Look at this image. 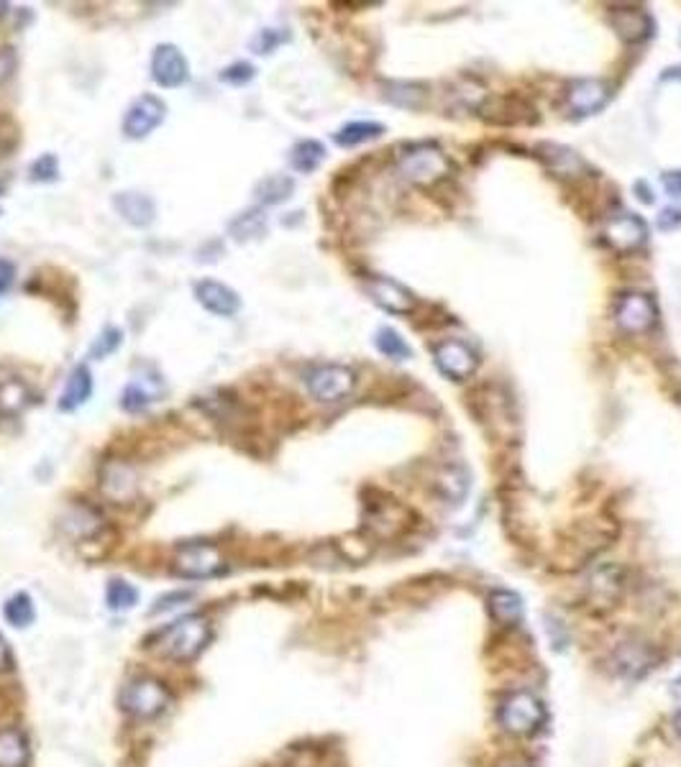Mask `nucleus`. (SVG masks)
Segmentation results:
<instances>
[{
	"label": "nucleus",
	"mask_w": 681,
	"mask_h": 767,
	"mask_svg": "<svg viewBox=\"0 0 681 767\" xmlns=\"http://www.w3.org/2000/svg\"><path fill=\"white\" fill-rule=\"evenodd\" d=\"M210 640H213V629H210L208 619L187 614L159 632L157 652L175 663H193L195 658L203 655Z\"/></svg>",
	"instance_id": "f257e3e1"
},
{
	"label": "nucleus",
	"mask_w": 681,
	"mask_h": 767,
	"mask_svg": "<svg viewBox=\"0 0 681 767\" xmlns=\"http://www.w3.org/2000/svg\"><path fill=\"white\" fill-rule=\"evenodd\" d=\"M169 701H172L169 688L164 686L162 681H157V678H149V675H141V678H134V681L126 683L121 696H118L121 709L141 721L157 719V716L167 709Z\"/></svg>",
	"instance_id": "f03ea898"
},
{
	"label": "nucleus",
	"mask_w": 681,
	"mask_h": 767,
	"mask_svg": "<svg viewBox=\"0 0 681 767\" xmlns=\"http://www.w3.org/2000/svg\"><path fill=\"white\" fill-rule=\"evenodd\" d=\"M397 172L408 179V182H413V185L428 187L449 177L451 162L449 156L443 154L438 146L420 144L408 151H402L400 159H397Z\"/></svg>",
	"instance_id": "7ed1b4c3"
},
{
	"label": "nucleus",
	"mask_w": 681,
	"mask_h": 767,
	"mask_svg": "<svg viewBox=\"0 0 681 767\" xmlns=\"http://www.w3.org/2000/svg\"><path fill=\"white\" fill-rule=\"evenodd\" d=\"M546 719L543 704L538 696L530 691H518L513 696H507L500 706V724L505 732L515 734V737H525L533 734Z\"/></svg>",
	"instance_id": "20e7f679"
},
{
	"label": "nucleus",
	"mask_w": 681,
	"mask_h": 767,
	"mask_svg": "<svg viewBox=\"0 0 681 767\" xmlns=\"http://www.w3.org/2000/svg\"><path fill=\"white\" fill-rule=\"evenodd\" d=\"M177 576L182 578H213L218 573H223L226 568V560H223L221 550L213 543H203V540H195V543H185L175 555V563H172Z\"/></svg>",
	"instance_id": "39448f33"
},
{
	"label": "nucleus",
	"mask_w": 681,
	"mask_h": 767,
	"mask_svg": "<svg viewBox=\"0 0 681 767\" xmlns=\"http://www.w3.org/2000/svg\"><path fill=\"white\" fill-rule=\"evenodd\" d=\"M305 387H308L310 397L318 399V402H341V399H346L354 392L356 374L349 366L341 364L315 366V369L305 376Z\"/></svg>",
	"instance_id": "423d86ee"
},
{
	"label": "nucleus",
	"mask_w": 681,
	"mask_h": 767,
	"mask_svg": "<svg viewBox=\"0 0 681 767\" xmlns=\"http://www.w3.org/2000/svg\"><path fill=\"white\" fill-rule=\"evenodd\" d=\"M612 100V87L605 80H574L566 87V110L574 118H589L597 116L600 110L607 108Z\"/></svg>",
	"instance_id": "0eeeda50"
},
{
	"label": "nucleus",
	"mask_w": 681,
	"mask_h": 767,
	"mask_svg": "<svg viewBox=\"0 0 681 767\" xmlns=\"http://www.w3.org/2000/svg\"><path fill=\"white\" fill-rule=\"evenodd\" d=\"M658 307L653 297L643 292H625L615 302V323L625 333H646L656 325Z\"/></svg>",
	"instance_id": "6e6552de"
},
{
	"label": "nucleus",
	"mask_w": 681,
	"mask_h": 767,
	"mask_svg": "<svg viewBox=\"0 0 681 767\" xmlns=\"http://www.w3.org/2000/svg\"><path fill=\"white\" fill-rule=\"evenodd\" d=\"M433 361H436L438 371L443 376H449L454 381H464L477 371V351L466 341H459V338H446V341L438 343L433 348Z\"/></svg>",
	"instance_id": "1a4fd4ad"
},
{
	"label": "nucleus",
	"mask_w": 681,
	"mask_h": 767,
	"mask_svg": "<svg viewBox=\"0 0 681 767\" xmlns=\"http://www.w3.org/2000/svg\"><path fill=\"white\" fill-rule=\"evenodd\" d=\"M167 116V103L157 95H141L129 105L123 116V133L129 139H146L149 133L157 131Z\"/></svg>",
	"instance_id": "9d476101"
},
{
	"label": "nucleus",
	"mask_w": 681,
	"mask_h": 767,
	"mask_svg": "<svg viewBox=\"0 0 681 767\" xmlns=\"http://www.w3.org/2000/svg\"><path fill=\"white\" fill-rule=\"evenodd\" d=\"M152 77L159 87H167V90L182 87L190 80V64H187V57L175 44H162V47L154 49Z\"/></svg>",
	"instance_id": "9b49d317"
},
{
	"label": "nucleus",
	"mask_w": 681,
	"mask_h": 767,
	"mask_svg": "<svg viewBox=\"0 0 681 767\" xmlns=\"http://www.w3.org/2000/svg\"><path fill=\"white\" fill-rule=\"evenodd\" d=\"M605 241L615 251H635L648 241V225L641 215L615 213L605 223Z\"/></svg>",
	"instance_id": "f8f14e48"
},
{
	"label": "nucleus",
	"mask_w": 681,
	"mask_h": 767,
	"mask_svg": "<svg viewBox=\"0 0 681 767\" xmlns=\"http://www.w3.org/2000/svg\"><path fill=\"white\" fill-rule=\"evenodd\" d=\"M367 292L382 310L392 312V315H410L415 310L413 292L390 277H369Z\"/></svg>",
	"instance_id": "ddd939ff"
},
{
	"label": "nucleus",
	"mask_w": 681,
	"mask_h": 767,
	"mask_svg": "<svg viewBox=\"0 0 681 767\" xmlns=\"http://www.w3.org/2000/svg\"><path fill=\"white\" fill-rule=\"evenodd\" d=\"M195 300L218 318H233L241 310V297L228 284L216 282V279H203L195 284Z\"/></svg>",
	"instance_id": "4468645a"
},
{
	"label": "nucleus",
	"mask_w": 681,
	"mask_h": 767,
	"mask_svg": "<svg viewBox=\"0 0 681 767\" xmlns=\"http://www.w3.org/2000/svg\"><path fill=\"white\" fill-rule=\"evenodd\" d=\"M113 208L118 210L123 220L134 228H146V225H152L154 218H157V205L149 195L144 192H118L113 197Z\"/></svg>",
	"instance_id": "2eb2a0df"
},
{
	"label": "nucleus",
	"mask_w": 681,
	"mask_h": 767,
	"mask_svg": "<svg viewBox=\"0 0 681 767\" xmlns=\"http://www.w3.org/2000/svg\"><path fill=\"white\" fill-rule=\"evenodd\" d=\"M164 387L159 376H136L126 384L121 397V407L126 412H141L146 407H152L154 402H159Z\"/></svg>",
	"instance_id": "dca6fc26"
},
{
	"label": "nucleus",
	"mask_w": 681,
	"mask_h": 767,
	"mask_svg": "<svg viewBox=\"0 0 681 767\" xmlns=\"http://www.w3.org/2000/svg\"><path fill=\"white\" fill-rule=\"evenodd\" d=\"M90 394H93V374H90V369L85 364L75 366L65 384V392H62V397H59L57 402L59 412H75L77 407H82V404L88 402Z\"/></svg>",
	"instance_id": "f3484780"
},
{
	"label": "nucleus",
	"mask_w": 681,
	"mask_h": 767,
	"mask_svg": "<svg viewBox=\"0 0 681 767\" xmlns=\"http://www.w3.org/2000/svg\"><path fill=\"white\" fill-rule=\"evenodd\" d=\"M623 591V581H620V571L615 566H605L600 571H594L589 578V599L594 606H605L610 609Z\"/></svg>",
	"instance_id": "a211bd4d"
},
{
	"label": "nucleus",
	"mask_w": 681,
	"mask_h": 767,
	"mask_svg": "<svg viewBox=\"0 0 681 767\" xmlns=\"http://www.w3.org/2000/svg\"><path fill=\"white\" fill-rule=\"evenodd\" d=\"M612 24H615L617 34L623 36L625 41H643L653 31L651 16L641 11V8H620L612 16Z\"/></svg>",
	"instance_id": "6ab92c4d"
},
{
	"label": "nucleus",
	"mask_w": 681,
	"mask_h": 767,
	"mask_svg": "<svg viewBox=\"0 0 681 767\" xmlns=\"http://www.w3.org/2000/svg\"><path fill=\"white\" fill-rule=\"evenodd\" d=\"M29 739L18 729H0V767H29Z\"/></svg>",
	"instance_id": "aec40b11"
},
{
	"label": "nucleus",
	"mask_w": 681,
	"mask_h": 767,
	"mask_svg": "<svg viewBox=\"0 0 681 767\" xmlns=\"http://www.w3.org/2000/svg\"><path fill=\"white\" fill-rule=\"evenodd\" d=\"M436 489L449 504H461V499L469 491V471L459 466V463L441 468L436 476Z\"/></svg>",
	"instance_id": "412c9836"
},
{
	"label": "nucleus",
	"mask_w": 681,
	"mask_h": 767,
	"mask_svg": "<svg viewBox=\"0 0 681 767\" xmlns=\"http://www.w3.org/2000/svg\"><path fill=\"white\" fill-rule=\"evenodd\" d=\"M382 133H385V126H382V123L354 121V123H346V126L333 136V141H336L341 149H354V146H361V144H367V141L379 139Z\"/></svg>",
	"instance_id": "4be33fe9"
},
{
	"label": "nucleus",
	"mask_w": 681,
	"mask_h": 767,
	"mask_svg": "<svg viewBox=\"0 0 681 767\" xmlns=\"http://www.w3.org/2000/svg\"><path fill=\"white\" fill-rule=\"evenodd\" d=\"M323 159H326V146L313 139L297 141L290 151V167L300 174L315 172L323 164Z\"/></svg>",
	"instance_id": "5701e85b"
},
{
	"label": "nucleus",
	"mask_w": 681,
	"mask_h": 767,
	"mask_svg": "<svg viewBox=\"0 0 681 767\" xmlns=\"http://www.w3.org/2000/svg\"><path fill=\"white\" fill-rule=\"evenodd\" d=\"M489 609H492V614H495L497 622L510 624V627H513V624H518L525 614L523 599H520L515 591H507V589H500V591H495V594L489 596Z\"/></svg>",
	"instance_id": "b1692460"
},
{
	"label": "nucleus",
	"mask_w": 681,
	"mask_h": 767,
	"mask_svg": "<svg viewBox=\"0 0 681 767\" xmlns=\"http://www.w3.org/2000/svg\"><path fill=\"white\" fill-rule=\"evenodd\" d=\"M103 491L116 502H123V499H129L131 494L136 491V479L134 473L129 471L126 466H105L103 471Z\"/></svg>",
	"instance_id": "393cba45"
},
{
	"label": "nucleus",
	"mask_w": 681,
	"mask_h": 767,
	"mask_svg": "<svg viewBox=\"0 0 681 767\" xmlns=\"http://www.w3.org/2000/svg\"><path fill=\"white\" fill-rule=\"evenodd\" d=\"M295 190V179L287 177V174H269L257 185V200L262 205H277V202H285L287 197Z\"/></svg>",
	"instance_id": "a878e982"
},
{
	"label": "nucleus",
	"mask_w": 681,
	"mask_h": 767,
	"mask_svg": "<svg viewBox=\"0 0 681 767\" xmlns=\"http://www.w3.org/2000/svg\"><path fill=\"white\" fill-rule=\"evenodd\" d=\"M646 645H620L615 652V665L623 675H643L651 668V658H646Z\"/></svg>",
	"instance_id": "bb28decb"
},
{
	"label": "nucleus",
	"mask_w": 681,
	"mask_h": 767,
	"mask_svg": "<svg viewBox=\"0 0 681 767\" xmlns=\"http://www.w3.org/2000/svg\"><path fill=\"white\" fill-rule=\"evenodd\" d=\"M29 404L31 394L21 381H3V384H0V415H21Z\"/></svg>",
	"instance_id": "cd10ccee"
},
{
	"label": "nucleus",
	"mask_w": 681,
	"mask_h": 767,
	"mask_svg": "<svg viewBox=\"0 0 681 767\" xmlns=\"http://www.w3.org/2000/svg\"><path fill=\"white\" fill-rule=\"evenodd\" d=\"M264 231H267V218L262 215V210H246L228 225V233L236 241H251V238L262 236Z\"/></svg>",
	"instance_id": "c85d7f7f"
},
{
	"label": "nucleus",
	"mask_w": 681,
	"mask_h": 767,
	"mask_svg": "<svg viewBox=\"0 0 681 767\" xmlns=\"http://www.w3.org/2000/svg\"><path fill=\"white\" fill-rule=\"evenodd\" d=\"M374 346H377V351L382 353V356L392 358V361H408V358L413 356L405 338L392 328H379L377 335H374Z\"/></svg>",
	"instance_id": "c756f323"
},
{
	"label": "nucleus",
	"mask_w": 681,
	"mask_h": 767,
	"mask_svg": "<svg viewBox=\"0 0 681 767\" xmlns=\"http://www.w3.org/2000/svg\"><path fill=\"white\" fill-rule=\"evenodd\" d=\"M3 614H6V619L13 627L26 629L36 617L34 601H31V596L24 594V591H21V594H13L11 599L6 601V606H3Z\"/></svg>",
	"instance_id": "7c9ffc66"
},
{
	"label": "nucleus",
	"mask_w": 681,
	"mask_h": 767,
	"mask_svg": "<svg viewBox=\"0 0 681 767\" xmlns=\"http://www.w3.org/2000/svg\"><path fill=\"white\" fill-rule=\"evenodd\" d=\"M105 601H108L113 612H129L139 601V591L129 581H111L108 583V591H105Z\"/></svg>",
	"instance_id": "2f4dec72"
},
{
	"label": "nucleus",
	"mask_w": 681,
	"mask_h": 767,
	"mask_svg": "<svg viewBox=\"0 0 681 767\" xmlns=\"http://www.w3.org/2000/svg\"><path fill=\"white\" fill-rule=\"evenodd\" d=\"M543 151V159H546L548 167H553L556 172L561 174H569V172H577L579 167H582V159H579L577 154L571 149H566V146H556V144H546L541 146Z\"/></svg>",
	"instance_id": "473e14b6"
},
{
	"label": "nucleus",
	"mask_w": 681,
	"mask_h": 767,
	"mask_svg": "<svg viewBox=\"0 0 681 767\" xmlns=\"http://www.w3.org/2000/svg\"><path fill=\"white\" fill-rule=\"evenodd\" d=\"M385 98L390 103L400 105V108H423L425 93L418 85H410V82H395V85L387 87Z\"/></svg>",
	"instance_id": "72a5a7b5"
},
{
	"label": "nucleus",
	"mask_w": 681,
	"mask_h": 767,
	"mask_svg": "<svg viewBox=\"0 0 681 767\" xmlns=\"http://www.w3.org/2000/svg\"><path fill=\"white\" fill-rule=\"evenodd\" d=\"M254 75H257V70H254L249 62H233L231 67H226V70L221 72V82L233 87H244L254 80Z\"/></svg>",
	"instance_id": "f704fd0d"
},
{
	"label": "nucleus",
	"mask_w": 681,
	"mask_h": 767,
	"mask_svg": "<svg viewBox=\"0 0 681 767\" xmlns=\"http://www.w3.org/2000/svg\"><path fill=\"white\" fill-rule=\"evenodd\" d=\"M123 343V333L118 328H105L103 335H100L98 341L93 343V348H90V356L93 358H105V356H111L113 351H116L118 346Z\"/></svg>",
	"instance_id": "c9c22d12"
},
{
	"label": "nucleus",
	"mask_w": 681,
	"mask_h": 767,
	"mask_svg": "<svg viewBox=\"0 0 681 767\" xmlns=\"http://www.w3.org/2000/svg\"><path fill=\"white\" fill-rule=\"evenodd\" d=\"M282 41H285V36L277 34L274 29H264L251 39V49H254V54H272Z\"/></svg>",
	"instance_id": "e433bc0d"
},
{
	"label": "nucleus",
	"mask_w": 681,
	"mask_h": 767,
	"mask_svg": "<svg viewBox=\"0 0 681 767\" xmlns=\"http://www.w3.org/2000/svg\"><path fill=\"white\" fill-rule=\"evenodd\" d=\"M59 174L57 167V156L54 154H44L39 162L31 164V177L41 179V182H47V179H54Z\"/></svg>",
	"instance_id": "4c0bfd02"
},
{
	"label": "nucleus",
	"mask_w": 681,
	"mask_h": 767,
	"mask_svg": "<svg viewBox=\"0 0 681 767\" xmlns=\"http://www.w3.org/2000/svg\"><path fill=\"white\" fill-rule=\"evenodd\" d=\"M18 70V54L13 47H0V85H6Z\"/></svg>",
	"instance_id": "58836bf2"
},
{
	"label": "nucleus",
	"mask_w": 681,
	"mask_h": 767,
	"mask_svg": "<svg viewBox=\"0 0 681 767\" xmlns=\"http://www.w3.org/2000/svg\"><path fill=\"white\" fill-rule=\"evenodd\" d=\"M190 596H193L190 591H175V594H169V596H159L157 604H154V609H152V614L167 612V609H172V606H177V604H182V601L190 599Z\"/></svg>",
	"instance_id": "ea45409f"
},
{
	"label": "nucleus",
	"mask_w": 681,
	"mask_h": 767,
	"mask_svg": "<svg viewBox=\"0 0 681 767\" xmlns=\"http://www.w3.org/2000/svg\"><path fill=\"white\" fill-rule=\"evenodd\" d=\"M681 225V208H666L658 215V228L661 231H674Z\"/></svg>",
	"instance_id": "a19ab883"
},
{
	"label": "nucleus",
	"mask_w": 681,
	"mask_h": 767,
	"mask_svg": "<svg viewBox=\"0 0 681 767\" xmlns=\"http://www.w3.org/2000/svg\"><path fill=\"white\" fill-rule=\"evenodd\" d=\"M661 185H664V190L669 192L671 197H681V169L661 174Z\"/></svg>",
	"instance_id": "79ce46f5"
},
{
	"label": "nucleus",
	"mask_w": 681,
	"mask_h": 767,
	"mask_svg": "<svg viewBox=\"0 0 681 767\" xmlns=\"http://www.w3.org/2000/svg\"><path fill=\"white\" fill-rule=\"evenodd\" d=\"M13 279H16V266H13L11 261L0 259V295H6Z\"/></svg>",
	"instance_id": "37998d69"
},
{
	"label": "nucleus",
	"mask_w": 681,
	"mask_h": 767,
	"mask_svg": "<svg viewBox=\"0 0 681 767\" xmlns=\"http://www.w3.org/2000/svg\"><path fill=\"white\" fill-rule=\"evenodd\" d=\"M13 668V652L11 645L6 642V637L0 635V673H8Z\"/></svg>",
	"instance_id": "c03bdc74"
},
{
	"label": "nucleus",
	"mask_w": 681,
	"mask_h": 767,
	"mask_svg": "<svg viewBox=\"0 0 681 767\" xmlns=\"http://www.w3.org/2000/svg\"><path fill=\"white\" fill-rule=\"evenodd\" d=\"M661 80H664V82L679 80L681 82V64H679V67H669V70H666L664 75H661Z\"/></svg>",
	"instance_id": "a18cd8bd"
},
{
	"label": "nucleus",
	"mask_w": 681,
	"mask_h": 767,
	"mask_svg": "<svg viewBox=\"0 0 681 767\" xmlns=\"http://www.w3.org/2000/svg\"><path fill=\"white\" fill-rule=\"evenodd\" d=\"M674 727H676V734H679V737H681V711L674 716Z\"/></svg>",
	"instance_id": "49530a36"
},
{
	"label": "nucleus",
	"mask_w": 681,
	"mask_h": 767,
	"mask_svg": "<svg viewBox=\"0 0 681 767\" xmlns=\"http://www.w3.org/2000/svg\"><path fill=\"white\" fill-rule=\"evenodd\" d=\"M8 11V3H6V0H0V16H3V13H6Z\"/></svg>",
	"instance_id": "de8ad7c7"
},
{
	"label": "nucleus",
	"mask_w": 681,
	"mask_h": 767,
	"mask_svg": "<svg viewBox=\"0 0 681 767\" xmlns=\"http://www.w3.org/2000/svg\"><path fill=\"white\" fill-rule=\"evenodd\" d=\"M674 686H676V691L681 693V675H679V678H676V681H674Z\"/></svg>",
	"instance_id": "09e8293b"
},
{
	"label": "nucleus",
	"mask_w": 681,
	"mask_h": 767,
	"mask_svg": "<svg viewBox=\"0 0 681 767\" xmlns=\"http://www.w3.org/2000/svg\"><path fill=\"white\" fill-rule=\"evenodd\" d=\"M3 192H6V182L0 179V197H3Z\"/></svg>",
	"instance_id": "8fccbe9b"
},
{
	"label": "nucleus",
	"mask_w": 681,
	"mask_h": 767,
	"mask_svg": "<svg viewBox=\"0 0 681 767\" xmlns=\"http://www.w3.org/2000/svg\"><path fill=\"white\" fill-rule=\"evenodd\" d=\"M679 44H681V31H679Z\"/></svg>",
	"instance_id": "3c124183"
}]
</instances>
